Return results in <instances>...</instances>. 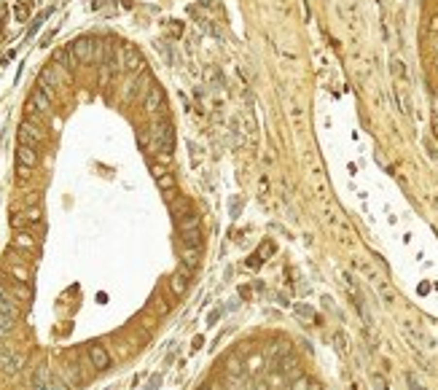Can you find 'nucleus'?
<instances>
[{
	"instance_id": "obj_18",
	"label": "nucleus",
	"mask_w": 438,
	"mask_h": 390,
	"mask_svg": "<svg viewBox=\"0 0 438 390\" xmlns=\"http://www.w3.org/2000/svg\"><path fill=\"white\" fill-rule=\"evenodd\" d=\"M6 267H8V274H11L14 280H19V283H27L30 280V272L22 267V264H14V261H6Z\"/></svg>"
},
{
	"instance_id": "obj_30",
	"label": "nucleus",
	"mask_w": 438,
	"mask_h": 390,
	"mask_svg": "<svg viewBox=\"0 0 438 390\" xmlns=\"http://www.w3.org/2000/svg\"><path fill=\"white\" fill-rule=\"evenodd\" d=\"M334 342L339 344V353H347V339H344V334H336Z\"/></svg>"
},
{
	"instance_id": "obj_38",
	"label": "nucleus",
	"mask_w": 438,
	"mask_h": 390,
	"mask_svg": "<svg viewBox=\"0 0 438 390\" xmlns=\"http://www.w3.org/2000/svg\"><path fill=\"white\" fill-rule=\"evenodd\" d=\"M30 175V167H24V164H19V178H27Z\"/></svg>"
},
{
	"instance_id": "obj_5",
	"label": "nucleus",
	"mask_w": 438,
	"mask_h": 390,
	"mask_svg": "<svg viewBox=\"0 0 438 390\" xmlns=\"http://www.w3.org/2000/svg\"><path fill=\"white\" fill-rule=\"evenodd\" d=\"M19 143L22 146H38V143H43V132H41V127L38 124H33V121H22L19 124Z\"/></svg>"
},
{
	"instance_id": "obj_32",
	"label": "nucleus",
	"mask_w": 438,
	"mask_h": 390,
	"mask_svg": "<svg viewBox=\"0 0 438 390\" xmlns=\"http://www.w3.org/2000/svg\"><path fill=\"white\" fill-rule=\"evenodd\" d=\"M153 309H156V312H167V302L156 296V299H153Z\"/></svg>"
},
{
	"instance_id": "obj_6",
	"label": "nucleus",
	"mask_w": 438,
	"mask_h": 390,
	"mask_svg": "<svg viewBox=\"0 0 438 390\" xmlns=\"http://www.w3.org/2000/svg\"><path fill=\"white\" fill-rule=\"evenodd\" d=\"M38 86H41L46 94H54V89L59 86V68H57V65H49V68L41 70V76H38Z\"/></svg>"
},
{
	"instance_id": "obj_11",
	"label": "nucleus",
	"mask_w": 438,
	"mask_h": 390,
	"mask_svg": "<svg viewBox=\"0 0 438 390\" xmlns=\"http://www.w3.org/2000/svg\"><path fill=\"white\" fill-rule=\"evenodd\" d=\"M188 280H191L188 269H180V272H175L172 277H169V288H172L175 296H183V293L188 291Z\"/></svg>"
},
{
	"instance_id": "obj_20",
	"label": "nucleus",
	"mask_w": 438,
	"mask_h": 390,
	"mask_svg": "<svg viewBox=\"0 0 438 390\" xmlns=\"http://www.w3.org/2000/svg\"><path fill=\"white\" fill-rule=\"evenodd\" d=\"M156 183H159V188H162L164 194L175 191V186H178V183H175V175H169V172L159 175V178H156Z\"/></svg>"
},
{
	"instance_id": "obj_14",
	"label": "nucleus",
	"mask_w": 438,
	"mask_h": 390,
	"mask_svg": "<svg viewBox=\"0 0 438 390\" xmlns=\"http://www.w3.org/2000/svg\"><path fill=\"white\" fill-rule=\"evenodd\" d=\"M121 57H124V68H129V70H143L145 68L140 51H137V49H132V46H124L121 49Z\"/></svg>"
},
{
	"instance_id": "obj_4",
	"label": "nucleus",
	"mask_w": 438,
	"mask_h": 390,
	"mask_svg": "<svg viewBox=\"0 0 438 390\" xmlns=\"http://www.w3.org/2000/svg\"><path fill=\"white\" fill-rule=\"evenodd\" d=\"M24 366V358L19 356V353H14V350H0V372L6 374V377H17L19 369Z\"/></svg>"
},
{
	"instance_id": "obj_13",
	"label": "nucleus",
	"mask_w": 438,
	"mask_h": 390,
	"mask_svg": "<svg viewBox=\"0 0 438 390\" xmlns=\"http://www.w3.org/2000/svg\"><path fill=\"white\" fill-rule=\"evenodd\" d=\"M180 239H183V248H202V229H180Z\"/></svg>"
},
{
	"instance_id": "obj_34",
	"label": "nucleus",
	"mask_w": 438,
	"mask_h": 390,
	"mask_svg": "<svg viewBox=\"0 0 438 390\" xmlns=\"http://www.w3.org/2000/svg\"><path fill=\"white\" fill-rule=\"evenodd\" d=\"M248 267H250V269H258V267H261V256H258V253L248 258Z\"/></svg>"
},
{
	"instance_id": "obj_23",
	"label": "nucleus",
	"mask_w": 438,
	"mask_h": 390,
	"mask_svg": "<svg viewBox=\"0 0 438 390\" xmlns=\"http://www.w3.org/2000/svg\"><path fill=\"white\" fill-rule=\"evenodd\" d=\"M27 17H30V6L22 0V3L14 6V19H17V22H27Z\"/></svg>"
},
{
	"instance_id": "obj_40",
	"label": "nucleus",
	"mask_w": 438,
	"mask_h": 390,
	"mask_svg": "<svg viewBox=\"0 0 438 390\" xmlns=\"http://www.w3.org/2000/svg\"><path fill=\"white\" fill-rule=\"evenodd\" d=\"M199 390H213V388H210V385H202V388H199Z\"/></svg>"
},
{
	"instance_id": "obj_16",
	"label": "nucleus",
	"mask_w": 438,
	"mask_h": 390,
	"mask_svg": "<svg viewBox=\"0 0 438 390\" xmlns=\"http://www.w3.org/2000/svg\"><path fill=\"white\" fill-rule=\"evenodd\" d=\"M169 213H172V218H175V221H180L183 216H188V213H191L188 199H185V197H175V199H169Z\"/></svg>"
},
{
	"instance_id": "obj_31",
	"label": "nucleus",
	"mask_w": 438,
	"mask_h": 390,
	"mask_svg": "<svg viewBox=\"0 0 438 390\" xmlns=\"http://www.w3.org/2000/svg\"><path fill=\"white\" fill-rule=\"evenodd\" d=\"M406 382H409V388H411V390H425V388L420 385V379L414 377V374H409V377H406Z\"/></svg>"
},
{
	"instance_id": "obj_27",
	"label": "nucleus",
	"mask_w": 438,
	"mask_h": 390,
	"mask_svg": "<svg viewBox=\"0 0 438 390\" xmlns=\"http://www.w3.org/2000/svg\"><path fill=\"white\" fill-rule=\"evenodd\" d=\"M392 73H395L398 78H401V81H409V76H406V65L404 62H398V59H392Z\"/></svg>"
},
{
	"instance_id": "obj_8",
	"label": "nucleus",
	"mask_w": 438,
	"mask_h": 390,
	"mask_svg": "<svg viewBox=\"0 0 438 390\" xmlns=\"http://www.w3.org/2000/svg\"><path fill=\"white\" fill-rule=\"evenodd\" d=\"M27 111H38V113H49L51 111V94H46L41 86L30 94V102H27Z\"/></svg>"
},
{
	"instance_id": "obj_15",
	"label": "nucleus",
	"mask_w": 438,
	"mask_h": 390,
	"mask_svg": "<svg viewBox=\"0 0 438 390\" xmlns=\"http://www.w3.org/2000/svg\"><path fill=\"white\" fill-rule=\"evenodd\" d=\"M17 162L33 170L35 164H38V153H35V148H33V146H22V143H19V148H17Z\"/></svg>"
},
{
	"instance_id": "obj_7",
	"label": "nucleus",
	"mask_w": 438,
	"mask_h": 390,
	"mask_svg": "<svg viewBox=\"0 0 438 390\" xmlns=\"http://www.w3.org/2000/svg\"><path fill=\"white\" fill-rule=\"evenodd\" d=\"M57 374L70 385V388H81V385L86 382V377L81 374V363H75V361H73V363H65V366L59 369Z\"/></svg>"
},
{
	"instance_id": "obj_2",
	"label": "nucleus",
	"mask_w": 438,
	"mask_h": 390,
	"mask_svg": "<svg viewBox=\"0 0 438 390\" xmlns=\"http://www.w3.org/2000/svg\"><path fill=\"white\" fill-rule=\"evenodd\" d=\"M33 390H73L67 382H65L59 374H54L51 369H46V366H38L33 372Z\"/></svg>"
},
{
	"instance_id": "obj_21",
	"label": "nucleus",
	"mask_w": 438,
	"mask_h": 390,
	"mask_svg": "<svg viewBox=\"0 0 438 390\" xmlns=\"http://www.w3.org/2000/svg\"><path fill=\"white\" fill-rule=\"evenodd\" d=\"M51 11H54V8H46V11H43V14H38V17H35V22L30 24V33H27V38H33V35L38 33V30H41V24L46 22L49 17H51Z\"/></svg>"
},
{
	"instance_id": "obj_29",
	"label": "nucleus",
	"mask_w": 438,
	"mask_h": 390,
	"mask_svg": "<svg viewBox=\"0 0 438 390\" xmlns=\"http://www.w3.org/2000/svg\"><path fill=\"white\" fill-rule=\"evenodd\" d=\"M220 315H223V309H213V312L207 315V326H215V323H218V318Z\"/></svg>"
},
{
	"instance_id": "obj_24",
	"label": "nucleus",
	"mask_w": 438,
	"mask_h": 390,
	"mask_svg": "<svg viewBox=\"0 0 438 390\" xmlns=\"http://www.w3.org/2000/svg\"><path fill=\"white\" fill-rule=\"evenodd\" d=\"M293 390H320V385L312 382V379H306V377H299L296 385H293Z\"/></svg>"
},
{
	"instance_id": "obj_36",
	"label": "nucleus",
	"mask_w": 438,
	"mask_h": 390,
	"mask_svg": "<svg viewBox=\"0 0 438 390\" xmlns=\"http://www.w3.org/2000/svg\"><path fill=\"white\" fill-rule=\"evenodd\" d=\"M54 35H57V30H51V33H46V35H43L41 46H49V43H51V38H54Z\"/></svg>"
},
{
	"instance_id": "obj_19",
	"label": "nucleus",
	"mask_w": 438,
	"mask_h": 390,
	"mask_svg": "<svg viewBox=\"0 0 438 390\" xmlns=\"http://www.w3.org/2000/svg\"><path fill=\"white\" fill-rule=\"evenodd\" d=\"M199 251H202V248H183L180 258H183V264H185L188 269H194L196 264H199Z\"/></svg>"
},
{
	"instance_id": "obj_37",
	"label": "nucleus",
	"mask_w": 438,
	"mask_h": 390,
	"mask_svg": "<svg viewBox=\"0 0 438 390\" xmlns=\"http://www.w3.org/2000/svg\"><path fill=\"white\" fill-rule=\"evenodd\" d=\"M430 33H438V14L430 19Z\"/></svg>"
},
{
	"instance_id": "obj_39",
	"label": "nucleus",
	"mask_w": 438,
	"mask_h": 390,
	"mask_svg": "<svg viewBox=\"0 0 438 390\" xmlns=\"http://www.w3.org/2000/svg\"><path fill=\"white\" fill-rule=\"evenodd\" d=\"M6 14H8V8L0 6V30H3V19H6Z\"/></svg>"
},
{
	"instance_id": "obj_1",
	"label": "nucleus",
	"mask_w": 438,
	"mask_h": 390,
	"mask_svg": "<svg viewBox=\"0 0 438 390\" xmlns=\"http://www.w3.org/2000/svg\"><path fill=\"white\" fill-rule=\"evenodd\" d=\"M151 146L162 153L164 159H169V153L175 148V129L167 119H156L153 121V127H151Z\"/></svg>"
},
{
	"instance_id": "obj_25",
	"label": "nucleus",
	"mask_w": 438,
	"mask_h": 390,
	"mask_svg": "<svg viewBox=\"0 0 438 390\" xmlns=\"http://www.w3.org/2000/svg\"><path fill=\"white\" fill-rule=\"evenodd\" d=\"M178 226L180 229H191V226H199V216H196V213H188V216H183L178 221Z\"/></svg>"
},
{
	"instance_id": "obj_3",
	"label": "nucleus",
	"mask_w": 438,
	"mask_h": 390,
	"mask_svg": "<svg viewBox=\"0 0 438 390\" xmlns=\"http://www.w3.org/2000/svg\"><path fill=\"white\" fill-rule=\"evenodd\" d=\"M271 369H274L277 374H283L285 379H299L301 377V363L293 353H285V356L274 358V361H271Z\"/></svg>"
},
{
	"instance_id": "obj_9",
	"label": "nucleus",
	"mask_w": 438,
	"mask_h": 390,
	"mask_svg": "<svg viewBox=\"0 0 438 390\" xmlns=\"http://www.w3.org/2000/svg\"><path fill=\"white\" fill-rule=\"evenodd\" d=\"M145 111L151 113V116H156V113L164 111V92L162 86H151L148 94H145Z\"/></svg>"
},
{
	"instance_id": "obj_28",
	"label": "nucleus",
	"mask_w": 438,
	"mask_h": 390,
	"mask_svg": "<svg viewBox=\"0 0 438 390\" xmlns=\"http://www.w3.org/2000/svg\"><path fill=\"white\" fill-rule=\"evenodd\" d=\"M159 385H162V374H153V377L148 379V385H145V390H156Z\"/></svg>"
},
{
	"instance_id": "obj_10",
	"label": "nucleus",
	"mask_w": 438,
	"mask_h": 390,
	"mask_svg": "<svg viewBox=\"0 0 438 390\" xmlns=\"http://www.w3.org/2000/svg\"><path fill=\"white\" fill-rule=\"evenodd\" d=\"M89 361H92V366L97 369V372H105V369L110 366V356L102 344H92V347H89Z\"/></svg>"
},
{
	"instance_id": "obj_22",
	"label": "nucleus",
	"mask_w": 438,
	"mask_h": 390,
	"mask_svg": "<svg viewBox=\"0 0 438 390\" xmlns=\"http://www.w3.org/2000/svg\"><path fill=\"white\" fill-rule=\"evenodd\" d=\"M293 312L299 315L301 321H315V309L306 307V304H293Z\"/></svg>"
},
{
	"instance_id": "obj_33",
	"label": "nucleus",
	"mask_w": 438,
	"mask_h": 390,
	"mask_svg": "<svg viewBox=\"0 0 438 390\" xmlns=\"http://www.w3.org/2000/svg\"><path fill=\"white\" fill-rule=\"evenodd\" d=\"M269 253H274V245H271V242H264V245H261V251H258V256L264 258V256H269Z\"/></svg>"
},
{
	"instance_id": "obj_17",
	"label": "nucleus",
	"mask_w": 438,
	"mask_h": 390,
	"mask_svg": "<svg viewBox=\"0 0 438 390\" xmlns=\"http://www.w3.org/2000/svg\"><path fill=\"white\" fill-rule=\"evenodd\" d=\"M223 374H245V363H242V358L236 356V353H231L229 358H223Z\"/></svg>"
},
{
	"instance_id": "obj_26",
	"label": "nucleus",
	"mask_w": 438,
	"mask_h": 390,
	"mask_svg": "<svg viewBox=\"0 0 438 390\" xmlns=\"http://www.w3.org/2000/svg\"><path fill=\"white\" fill-rule=\"evenodd\" d=\"M11 328H14V321H8L6 315L0 312V339L8 337V334H11Z\"/></svg>"
},
{
	"instance_id": "obj_12",
	"label": "nucleus",
	"mask_w": 438,
	"mask_h": 390,
	"mask_svg": "<svg viewBox=\"0 0 438 390\" xmlns=\"http://www.w3.org/2000/svg\"><path fill=\"white\" fill-rule=\"evenodd\" d=\"M35 245H38V239H35V234L33 232H17V237H14V248L17 251H22V253H30V251H35Z\"/></svg>"
},
{
	"instance_id": "obj_35",
	"label": "nucleus",
	"mask_w": 438,
	"mask_h": 390,
	"mask_svg": "<svg viewBox=\"0 0 438 390\" xmlns=\"http://www.w3.org/2000/svg\"><path fill=\"white\" fill-rule=\"evenodd\" d=\"M239 207H242V202H239V199H234V202H231V216H239Z\"/></svg>"
}]
</instances>
